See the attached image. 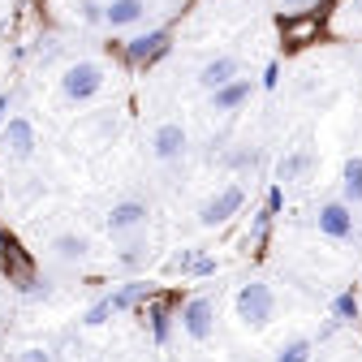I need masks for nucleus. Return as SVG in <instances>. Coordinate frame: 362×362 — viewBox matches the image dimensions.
I'll list each match as a JSON object with an SVG mask.
<instances>
[{
  "label": "nucleus",
  "instance_id": "1",
  "mask_svg": "<svg viewBox=\"0 0 362 362\" xmlns=\"http://www.w3.org/2000/svg\"><path fill=\"white\" fill-rule=\"evenodd\" d=\"M0 272L9 276V285H18V293H22V298H48V285L39 281L35 263L22 255L18 238L5 229V224H0Z\"/></svg>",
  "mask_w": 362,
  "mask_h": 362
},
{
  "label": "nucleus",
  "instance_id": "2",
  "mask_svg": "<svg viewBox=\"0 0 362 362\" xmlns=\"http://www.w3.org/2000/svg\"><path fill=\"white\" fill-rule=\"evenodd\" d=\"M104 82H108V74H104L100 61H74L61 74V95L69 104H86V100H95L104 90Z\"/></svg>",
  "mask_w": 362,
  "mask_h": 362
},
{
  "label": "nucleus",
  "instance_id": "3",
  "mask_svg": "<svg viewBox=\"0 0 362 362\" xmlns=\"http://www.w3.org/2000/svg\"><path fill=\"white\" fill-rule=\"evenodd\" d=\"M272 315H276V293H272V285L263 281H246L238 289V320L246 328H267Z\"/></svg>",
  "mask_w": 362,
  "mask_h": 362
},
{
  "label": "nucleus",
  "instance_id": "4",
  "mask_svg": "<svg viewBox=\"0 0 362 362\" xmlns=\"http://www.w3.org/2000/svg\"><path fill=\"white\" fill-rule=\"evenodd\" d=\"M242 203H246V190H242V186H220V190L203 203L199 224H203V229H220V224H229V220L242 211Z\"/></svg>",
  "mask_w": 362,
  "mask_h": 362
},
{
  "label": "nucleus",
  "instance_id": "5",
  "mask_svg": "<svg viewBox=\"0 0 362 362\" xmlns=\"http://www.w3.org/2000/svg\"><path fill=\"white\" fill-rule=\"evenodd\" d=\"M168 48H173V30L160 26V30H147V35H134V39L125 43V61L147 69V65H156Z\"/></svg>",
  "mask_w": 362,
  "mask_h": 362
},
{
  "label": "nucleus",
  "instance_id": "6",
  "mask_svg": "<svg viewBox=\"0 0 362 362\" xmlns=\"http://www.w3.org/2000/svg\"><path fill=\"white\" fill-rule=\"evenodd\" d=\"M0 147H5V156L13 160H30L35 147H39V134L26 117H9L5 125H0Z\"/></svg>",
  "mask_w": 362,
  "mask_h": 362
},
{
  "label": "nucleus",
  "instance_id": "7",
  "mask_svg": "<svg viewBox=\"0 0 362 362\" xmlns=\"http://www.w3.org/2000/svg\"><path fill=\"white\" fill-rule=\"evenodd\" d=\"M147 216H151V207L143 203V199H121V203H112V211H108V233L112 238H129V233H139L143 224H147Z\"/></svg>",
  "mask_w": 362,
  "mask_h": 362
},
{
  "label": "nucleus",
  "instance_id": "8",
  "mask_svg": "<svg viewBox=\"0 0 362 362\" xmlns=\"http://www.w3.org/2000/svg\"><path fill=\"white\" fill-rule=\"evenodd\" d=\"M315 224H320V233L332 238V242H349L354 238V207L345 199H332L320 207V216H315Z\"/></svg>",
  "mask_w": 362,
  "mask_h": 362
},
{
  "label": "nucleus",
  "instance_id": "9",
  "mask_svg": "<svg viewBox=\"0 0 362 362\" xmlns=\"http://www.w3.org/2000/svg\"><path fill=\"white\" fill-rule=\"evenodd\" d=\"M181 328H186L190 341H207L216 332V306L207 298H190L186 306H181Z\"/></svg>",
  "mask_w": 362,
  "mask_h": 362
},
{
  "label": "nucleus",
  "instance_id": "10",
  "mask_svg": "<svg viewBox=\"0 0 362 362\" xmlns=\"http://www.w3.org/2000/svg\"><path fill=\"white\" fill-rule=\"evenodd\" d=\"M151 151H156V160H181L186 156V129H181L177 121H164L156 134H151Z\"/></svg>",
  "mask_w": 362,
  "mask_h": 362
},
{
  "label": "nucleus",
  "instance_id": "11",
  "mask_svg": "<svg viewBox=\"0 0 362 362\" xmlns=\"http://www.w3.org/2000/svg\"><path fill=\"white\" fill-rule=\"evenodd\" d=\"M233 78H242L238 57H211V61L199 69V86H203V90H220V86H229Z\"/></svg>",
  "mask_w": 362,
  "mask_h": 362
},
{
  "label": "nucleus",
  "instance_id": "12",
  "mask_svg": "<svg viewBox=\"0 0 362 362\" xmlns=\"http://www.w3.org/2000/svg\"><path fill=\"white\" fill-rule=\"evenodd\" d=\"M250 90H255V82H250V78H233L229 86L211 90V112H238V108L250 100Z\"/></svg>",
  "mask_w": 362,
  "mask_h": 362
},
{
  "label": "nucleus",
  "instance_id": "13",
  "mask_svg": "<svg viewBox=\"0 0 362 362\" xmlns=\"http://www.w3.org/2000/svg\"><path fill=\"white\" fill-rule=\"evenodd\" d=\"M147 18V0H108L104 5V26L121 30V26H134Z\"/></svg>",
  "mask_w": 362,
  "mask_h": 362
},
{
  "label": "nucleus",
  "instance_id": "14",
  "mask_svg": "<svg viewBox=\"0 0 362 362\" xmlns=\"http://www.w3.org/2000/svg\"><path fill=\"white\" fill-rule=\"evenodd\" d=\"M48 250H52L61 263H82V259L90 255V238H86V233H57Z\"/></svg>",
  "mask_w": 362,
  "mask_h": 362
},
{
  "label": "nucleus",
  "instance_id": "15",
  "mask_svg": "<svg viewBox=\"0 0 362 362\" xmlns=\"http://www.w3.org/2000/svg\"><path fill=\"white\" fill-rule=\"evenodd\" d=\"M147 324H151V341L168 345V337H173V310H168V302H160V298L147 302Z\"/></svg>",
  "mask_w": 362,
  "mask_h": 362
},
{
  "label": "nucleus",
  "instance_id": "16",
  "mask_svg": "<svg viewBox=\"0 0 362 362\" xmlns=\"http://www.w3.org/2000/svg\"><path fill=\"white\" fill-rule=\"evenodd\" d=\"M341 190H345V203L358 207L362 203V156H349L345 168H341Z\"/></svg>",
  "mask_w": 362,
  "mask_h": 362
},
{
  "label": "nucleus",
  "instance_id": "17",
  "mask_svg": "<svg viewBox=\"0 0 362 362\" xmlns=\"http://www.w3.org/2000/svg\"><path fill=\"white\" fill-rule=\"evenodd\" d=\"M306 168H310V151H289V156H281V164H276V186L298 181Z\"/></svg>",
  "mask_w": 362,
  "mask_h": 362
},
{
  "label": "nucleus",
  "instance_id": "18",
  "mask_svg": "<svg viewBox=\"0 0 362 362\" xmlns=\"http://www.w3.org/2000/svg\"><path fill=\"white\" fill-rule=\"evenodd\" d=\"M147 298V285L143 281H129V285H121L117 293H108V302H112V310L121 315V310H129V306H139Z\"/></svg>",
  "mask_w": 362,
  "mask_h": 362
},
{
  "label": "nucleus",
  "instance_id": "19",
  "mask_svg": "<svg viewBox=\"0 0 362 362\" xmlns=\"http://www.w3.org/2000/svg\"><path fill=\"white\" fill-rule=\"evenodd\" d=\"M354 320H358V293L345 289V293L332 298V324L341 328V324H354Z\"/></svg>",
  "mask_w": 362,
  "mask_h": 362
},
{
  "label": "nucleus",
  "instance_id": "20",
  "mask_svg": "<svg viewBox=\"0 0 362 362\" xmlns=\"http://www.w3.org/2000/svg\"><path fill=\"white\" fill-rule=\"evenodd\" d=\"M310 354H315V341L310 337H293V341H285L276 349V362H310Z\"/></svg>",
  "mask_w": 362,
  "mask_h": 362
},
{
  "label": "nucleus",
  "instance_id": "21",
  "mask_svg": "<svg viewBox=\"0 0 362 362\" xmlns=\"http://www.w3.org/2000/svg\"><path fill=\"white\" fill-rule=\"evenodd\" d=\"M117 263H121V267H143V263H147V242H125V246L117 250Z\"/></svg>",
  "mask_w": 362,
  "mask_h": 362
},
{
  "label": "nucleus",
  "instance_id": "22",
  "mask_svg": "<svg viewBox=\"0 0 362 362\" xmlns=\"http://www.w3.org/2000/svg\"><path fill=\"white\" fill-rule=\"evenodd\" d=\"M112 315H117V310H112V302H108V298H100L95 306L82 315V324H86V328H100V324H108V320H112Z\"/></svg>",
  "mask_w": 362,
  "mask_h": 362
},
{
  "label": "nucleus",
  "instance_id": "23",
  "mask_svg": "<svg viewBox=\"0 0 362 362\" xmlns=\"http://www.w3.org/2000/svg\"><path fill=\"white\" fill-rule=\"evenodd\" d=\"M74 9H78V18H82L86 26H100V22H104V5H100V0H78Z\"/></svg>",
  "mask_w": 362,
  "mask_h": 362
},
{
  "label": "nucleus",
  "instance_id": "24",
  "mask_svg": "<svg viewBox=\"0 0 362 362\" xmlns=\"http://www.w3.org/2000/svg\"><path fill=\"white\" fill-rule=\"evenodd\" d=\"M203 250H194V246H186L181 255H173L168 259V272H181V276H190V267H194V259H199Z\"/></svg>",
  "mask_w": 362,
  "mask_h": 362
},
{
  "label": "nucleus",
  "instance_id": "25",
  "mask_svg": "<svg viewBox=\"0 0 362 362\" xmlns=\"http://www.w3.org/2000/svg\"><path fill=\"white\" fill-rule=\"evenodd\" d=\"M272 220H276V216H272L267 207H263V211L255 216V229H250V238H255V246H259V250L267 246V229H272Z\"/></svg>",
  "mask_w": 362,
  "mask_h": 362
},
{
  "label": "nucleus",
  "instance_id": "26",
  "mask_svg": "<svg viewBox=\"0 0 362 362\" xmlns=\"http://www.w3.org/2000/svg\"><path fill=\"white\" fill-rule=\"evenodd\" d=\"M216 272H220V263H216L211 255H199L194 267H190V276H216Z\"/></svg>",
  "mask_w": 362,
  "mask_h": 362
},
{
  "label": "nucleus",
  "instance_id": "27",
  "mask_svg": "<svg viewBox=\"0 0 362 362\" xmlns=\"http://www.w3.org/2000/svg\"><path fill=\"white\" fill-rule=\"evenodd\" d=\"M272 216H276L281 207H285V186H276V181H272V190H267V203H263Z\"/></svg>",
  "mask_w": 362,
  "mask_h": 362
},
{
  "label": "nucleus",
  "instance_id": "28",
  "mask_svg": "<svg viewBox=\"0 0 362 362\" xmlns=\"http://www.w3.org/2000/svg\"><path fill=\"white\" fill-rule=\"evenodd\" d=\"M18 362H52V354H48V349H39V345H30V349H22Z\"/></svg>",
  "mask_w": 362,
  "mask_h": 362
},
{
  "label": "nucleus",
  "instance_id": "29",
  "mask_svg": "<svg viewBox=\"0 0 362 362\" xmlns=\"http://www.w3.org/2000/svg\"><path fill=\"white\" fill-rule=\"evenodd\" d=\"M276 82H281V65H276V61H272V65L263 69V86H276Z\"/></svg>",
  "mask_w": 362,
  "mask_h": 362
},
{
  "label": "nucleus",
  "instance_id": "30",
  "mask_svg": "<svg viewBox=\"0 0 362 362\" xmlns=\"http://www.w3.org/2000/svg\"><path fill=\"white\" fill-rule=\"evenodd\" d=\"M285 9H306V5H320V0H281Z\"/></svg>",
  "mask_w": 362,
  "mask_h": 362
},
{
  "label": "nucleus",
  "instance_id": "31",
  "mask_svg": "<svg viewBox=\"0 0 362 362\" xmlns=\"http://www.w3.org/2000/svg\"><path fill=\"white\" fill-rule=\"evenodd\" d=\"M5 112H9V95H0V125H5V121H9Z\"/></svg>",
  "mask_w": 362,
  "mask_h": 362
},
{
  "label": "nucleus",
  "instance_id": "32",
  "mask_svg": "<svg viewBox=\"0 0 362 362\" xmlns=\"http://www.w3.org/2000/svg\"><path fill=\"white\" fill-rule=\"evenodd\" d=\"M354 9H358V13H362V0H354Z\"/></svg>",
  "mask_w": 362,
  "mask_h": 362
}]
</instances>
